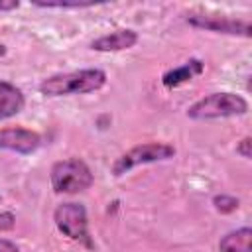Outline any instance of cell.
Instances as JSON below:
<instances>
[{"label":"cell","mask_w":252,"mask_h":252,"mask_svg":"<svg viewBox=\"0 0 252 252\" xmlns=\"http://www.w3.org/2000/svg\"><path fill=\"white\" fill-rule=\"evenodd\" d=\"M106 73L102 69H79L69 73H57L39 83V93L45 96H69L87 94L102 89Z\"/></svg>","instance_id":"cell-1"},{"label":"cell","mask_w":252,"mask_h":252,"mask_svg":"<svg viewBox=\"0 0 252 252\" xmlns=\"http://www.w3.org/2000/svg\"><path fill=\"white\" fill-rule=\"evenodd\" d=\"M248 112V102L236 93H211L187 108L191 120H217L242 116Z\"/></svg>","instance_id":"cell-2"},{"label":"cell","mask_w":252,"mask_h":252,"mask_svg":"<svg viewBox=\"0 0 252 252\" xmlns=\"http://www.w3.org/2000/svg\"><path fill=\"white\" fill-rule=\"evenodd\" d=\"M94 177L91 167L79 159V158H69L55 161L51 167V187L57 195H75L93 185Z\"/></svg>","instance_id":"cell-3"},{"label":"cell","mask_w":252,"mask_h":252,"mask_svg":"<svg viewBox=\"0 0 252 252\" xmlns=\"http://www.w3.org/2000/svg\"><path fill=\"white\" fill-rule=\"evenodd\" d=\"M175 156V148L171 144L165 142H146V144H138L134 148H130L128 152H124L120 158H116V161L112 163V173L116 177L124 175L126 171H130L136 165H144V163H154V161H163Z\"/></svg>","instance_id":"cell-4"},{"label":"cell","mask_w":252,"mask_h":252,"mask_svg":"<svg viewBox=\"0 0 252 252\" xmlns=\"http://www.w3.org/2000/svg\"><path fill=\"white\" fill-rule=\"evenodd\" d=\"M53 220L57 224V228L69 236L75 242L85 244L87 248L93 246L91 236H89V219H87V209L81 203H61L55 213H53Z\"/></svg>","instance_id":"cell-5"},{"label":"cell","mask_w":252,"mask_h":252,"mask_svg":"<svg viewBox=\"0 0 252 252\" xmlns=\"http://www.w3.org/2000/svg\"><path fill=\"white\" fill-rule=\"evenodd\" d=\"M187 22L193 28H201L207 32H217V33H228V35H244L250 37L252 26L246 20H234V18H224L217 14H189Z\"/></svg>","instance_id":"cell-6"},{"label":"cell","mask_w":252,"mask_h":252,"mask_svg":"<svg viewBox=\"0 0 252 252\" xmlns=\"http://www.w3.org/2000/svg\"><path fill=\"white\" fill-rule=\"evenodd\" d=\"M41 144V136L28 128H2L0 130V148L10 150L22 156L33 154Z\"/></svg>","instance_id":"cell-7"},{"label":"cell","mask_w":252,"mask_h":252,"mask_svg":"<svg viewBox=\"0 0 252 252\" xmlns=\"http://www.w3.org/2000/svg\"><path fill=\"white\" fill-rule=\"evenodd\" d=\"M138 43V33L134 30H116L104 33L91 41V49L94 51H124Z\"/></svg>","instance_id":"cell-8"},{"label":"cell","mask_w":252,"mask_h":252,"mask_svg":"<svg viewBox=\"0 0 252 252\" xmlns=\"http://www.w3.org/2000/svg\"><path fill=\"white\" fill-rule=\"evenodd\" d=\"M203 69H205V63H203L201 59H195V57H193V59L185 61V63L179 65V67H173V69L165 71V73L161 75V85H163L165 89H175V87H179V85L191 81L193 77L201 75Z\"/></svg>","instance_id":"cell-9"},{"label":"cell","mask_w":252,"mask_h":252,"mask_svg":"<svg viewBox=\"0 0 252 252\" xmlns=\"http://www.w3.org/2000/svg\"><path fill=\"white\" fill-rule=\"evenodd\" d=\"M24 104L26 98L22 91L8 81H0V120L20 114L24 110Z\"/></svg>","instance_id":"cell-10"},{"label":"cell","mask_w":252,"mask_h":252,"mask_svg":"<svg viewBox=\"0 0 252 252\" xmlns=\"http://www.w3.org/2000/svg\"><path fill=\"white\" fill-rule=\"evenodd\" d=\"M220 252H252V228L242 226L224 234L219 242Z\"/></svg>","instance_id":"cell-11"},{"label":"cell","mask_w":252,"mask_h":252,"mask_svg":"<svg viewBox=\"0 0 252 252\" xmlns=\"http://www.w3.org/2000/svg\"><path fill=\"white\" fill-rule=\"evenodd\" d=\"M213 205L219 213L222 215H228V213H234L240 205V201L236 197H230V195H215L213 197Z\"/></svg>","instance_id":"cell-12"},{"label":"cell","mask_w":252,"mask_h":252,"mask_svg":"<svg viewBox=\"0 0 252 252\" xmlns=\"http://www.w3.org/2000/svg\"><path fill=\"white\" fill-rule=\"evenodd\" d=\"M33 6L37 8H91V6H96L94 2H81V0H75V2H33Z\"/></svg>","instance_id":"cell-13"},{"label":"cell","mask_w":252,"mask_h":252,"mask_svg":"<svg viewBox=\"0 0 252 252\" xmlns=\"http://www.w3.org/2000/svg\"><path fill=\"white\" fill-rule=\"evenodd\" d=\"M252 138L250 136H246V138H242L238 144H236V154H240L244 159H250V156H252Z\"/></svg>","instance_id":"cell-14"},{"label":"cell","mask_w":252,"mask_h":252,"mask_svg":"<svg viewBox=\"0 0 252 252\" xmlns=\"http://www.w3.org/2000/svg\"><path fill=\"white\" fill-rule=\"evenodd\" d=\"M16 224V217L12 213H0V230H12Z\"/></svg>","instance_id":"cell-15"},{"label":"cell","mask_w":252,"mask_h":252,"mask_svg":"<svg viewBox=\"0 0 252 252\" xmlns=\"http://www.w3.org/2000/svg\"><path fill=\"white\" fill-rule=\"evenodd\" d=\"M0 252H18V246L12 240L0 238Z\"/></svg>","instance_id":"cell-16"},{"label":"cell","mask_w":252,"mask_h":252,"mask_svg":"<svg viewBox=\"0 0 252 252\" xmlns=\"http://www.w3.org/2000/svg\"><path fill=\"white\" fill-rule=\"evenodd\" d=\"M20 6L18 0H0V12H8V10H16Z\"/></svg>","instance_id":"cell-17"},{"label":"cell","mask_w":252,"mask_h":252,"mask_svg":"<svg viewBox=\"0 0 252 252\" xmlns=\"http://www.w3.org/2000/svg\"><path fill=\"white\" fill-rule=\"evenodd\" d=\"M4 55H6V45L0 43V57H4Z\"/></svg>","instance_id":"cell-18"},{"label":"cell","mask_w":252,"mask_h":252,"mask_svg":"<svg viewBox=\"0 0 252 252\" xmlns=\"http://www.w3.org/2000/svg\"><path fill=\"white\" fill-rule=\"evenodd\" d=\"M0 199H2V197H0Z\"/></svg>","instance_id":"cell-19"}]
</instances>
